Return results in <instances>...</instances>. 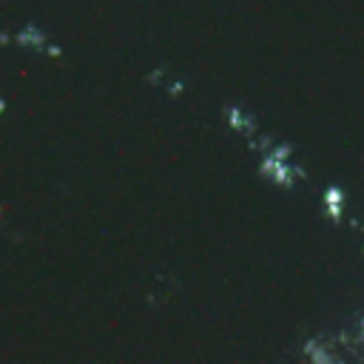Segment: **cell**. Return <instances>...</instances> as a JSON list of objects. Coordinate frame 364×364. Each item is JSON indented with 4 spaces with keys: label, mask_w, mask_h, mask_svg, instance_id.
Wrapping results in <instances>:
<instances>
[{
    "label": "cell",
    "mask_w": 364,
    "mask_h": 364,
    "mask_svg": "<svg viewBox=\"0 0 364 364\" xmlns=\"http://www.w3.org/2000/svg\"><path fill=\"white\" fill-rule=\"evenodd\" d=\"M6 108H9V100H6V97H3V94H0V117H3V114H6Z\"/></svg>",
    "instance_id": "cell-7"
},
{
    "label": "cell",
    "mask_w": 364,
    "mask_h": 364,
    "mask_svg": "<svg viewBox=\"0 0 364 364\" xmlns=\"http://www.w3.org/2000/svg\"><path fill=\"white\" fill-rule=\"evenodd\" d=\"M259 173L284 191H293L299 182L307 179V171L293 159L290 142H273L264 154H259Z\"/></svg>",
    "instance_id": "cell-1"
},
{
    "label": "cell",
    "mask_w": 364,
    "mask_h": 364,
    "mask_svg": "<svg viewBox=\"0 0 364 364\" xmlns=\"http://www.w3.org/2000/svg\"><path fill=\"white\" fill-rule=\"evenodd\" d=\"M46 57H51V60H60L63 57V46L60 43H54V40H48V46H46V51H43Z\"/></svg>",
    "instance_id": "cell-6"
},
{
    "label": "cell",
    "mask_w": 364,
    "mask_h": 364,
    "mask_svg": "<svg viewBox=\"0 0 364 364\" xmlns=\"http://www.w3.org/2000/svg\"><path fill=\"white\" fill-rule=\"evenodd\" d=\"M11 40H14L17 48H23V51H37V54H43L46 46H48V34H46L37 23H23V26L11 34Z\"/></svg>",
    "instance_id": "cell-3"
},
{
    "label": "cell",
    "mask_w": 364,
    "mask_h": 364,
    "mask_svg": "<svg viewBox=\"0 0 364 364\" xmlns=\"http://www.w3.org/2000/svg\"><path fill=\"white\" fill-rule=\"evenodd\" d=\"M162 88H165V94H168L171 100H179V97L185 94V80H179V77H176V80H168Z\"/></svg>",
    "instance_id": "cell-5"
},
{
    "label": "cell",
    "mask_w": 364,
    "mask_h": 364,
    "mask_svg": "<svg viewBox=\"0 0 364 364\" xmlns=\"http://www.w3.org/2000/svg\"><path fill=\"white\" fill-rule=\"evenodd\" d=\"M222 114H225V122H228V128H230L233 134L245 136V139H253V136L262 131V125H259V117H256L250 108L239 105V102H228V105L222 108Z\"/></svg>",
    "instance_id": "cell-2"
},
{
    "label": "cell",
    "mask_w": 364,
    "mask_h": 364,
    "mask_svg": "<svg viewBox=\"0 0 364 364\" xmlns=\"http://www.w3.org/2000/svg\"><path fill=\"white\" fill-rule=\"evenodd\" d=\"M321 210L333 225H341L344 210H347V191L341 185H327L321 193Z\"/></svg>",
    "instance_id": "cell-4"
}]
</instances>
